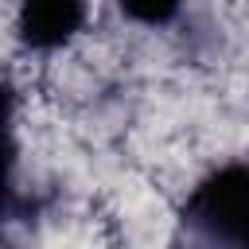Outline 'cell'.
Listing matches in <instances>:
<instances>
[{
  "label": "cell",
  "instance_id": "3957f363",
  "mask_svg": "<svg viewBox=\"0 0 249 249\" xmlns=\"http://www.w3.org/2000/svg\"><path fill=\"white\" fill-rule=\"evenodd\" d=\"M109 8L117 12L121 23L160 35V31H171V27L183 23L191 0H109Z\"/></svg>",
  "mask_w": 249,
  "mask_h": 249
},
{
  "label": "cell",
  "instance_id": "7a4b0ae2",
  "mask_svg": "<svg viewBox=\"0 0 249 249\" xmlns=\"http://www.w3.org/2000/svg\"><path fill=\"white\" fill-rule=\"evenodd\" d=\"M4 19L16 51L39 62H58L62 54H74L89 39L97 4L93 0H8Z\"/></svg>",
  "mask_w": 249,
  "mask_h": 249
},
{
  "label": "cell",
  "instance_id": "6da1fadb",
  "mask_svg": "<svg viewBox=\"0 0 249 249\" xmlns=\"http://www.w3.org/2000/svg\"><path fill=\"white\" fill-rule=\"evenodd\" d=\"M179 222L202 241L249 245V156H226L202 167L183 191Z\"/></svg>",
  "mask_w": 249,
  "mask_h": 249
}]
</instances>
